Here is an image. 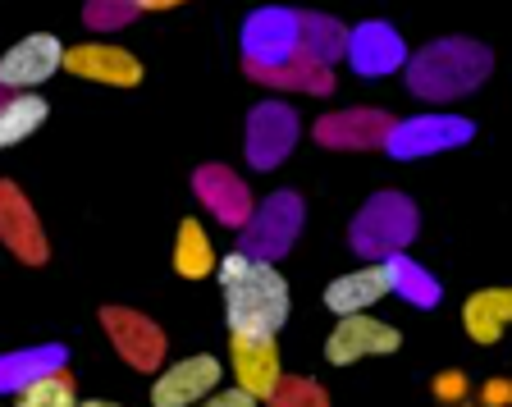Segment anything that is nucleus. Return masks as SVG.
Instances as JSON below:
<instances>
[{
    "label": "nucleus",
    "instance_id": "obj_1",
    "mask_svg": "<svg viewBox=\"0 0 512 407\" xmlns=\"http://www.w3.org/2000/svg\"><path fill=\"white\" fill-rule=\"evenodd\" d=\"M220 293L229 334H279L288 321V279L275 261H256L247 252H229L220 261Z\"/></svg>",
    "mask_w": 512,
    "mask_h": 407
},
{
    "label": "nucleus",
    "instance_id": "obj_2",
    "mask_svg": "<svg viewBox=\"0 0 512 407\" xmlns=\"http://www.w3.org/2000/svg\"><path fill=\"white\" fill-rule=\"evenodd\" d=\"M490 69L494 60L485 46L467 42V37H444V42H430L416 55H407V87L421 101H458L471 87L485 83Z\"/></svg>",
    "mask_w": 512,
    "mask_h": 407
},
{
    "label": "nucleus",
    "instance_id": "obj_3",
    "mask_svg": "<svg viewBox=\"0 0 512 407\" xmlns=\"http://www.w3.org/2000/svg\"><path fill=\"white\" fill-rule=\"evenodd\" d=\"M352 252H362L366 261H389L398 252H407V243L416 238V206L403 193H375L371 202L357 211L348 229Z\"/></svg>",
    "mask_w": 512,
    "mask_h": 407
},
{
    "label": "nucleus",
    "instance_id": "obj_4",
    "mask_svg": "<svg viewBox=\"0 0 512 407\" xmlns=\"http://www.w3.org/2000/svg\"><path fill=\"white\" fill-rule=\"evenodd\" d=\"M302 197L298 193H270L266 202L252 211V220L243 225V238H238V252L256 261H275L284 257L288 247L298 243L302 234Z\"/></svg>",
    "mask_w": 512,
    "mask_h": 407
},
{
    "label": "nucleus",
    "instance_id": "obj_5",
    "mask_svg": "<svg viewBox=\"0 0 512 407\" xmlns=\"http://www.w3.org/2000/svg\"><path fill=\"white\" fill-rule=\"evenodd\" d=\"M101 325H106L115 353L124 357L133 371H156L165 362V330L156 321H147L133 307H101Z\"/></svg>",
    "mask_w": 512,
    "mask_h": 407
},
{
    "label": "nucleus",
    "instance_id": "obj_6",
    "mask_svg": "<svg viewBox=\"0 0 512 407\" xmlns=\"http://www.w3.org/2000/svg\"><path fill=\"white\" fill-rule=\"evenodd\" d=\"M60 69H64L60 37L32 33L0 55V87H10V92H37V87L51 74H60Z\"/></svg>",
    "mask_w": 512,
    "mask_h": 407
},
{
    "label": "nucleus",
    "instance_id": "obj_7",
    "mask_svg": "<svg viewBox=\"0 0 512 407\" xmlns=\"http://www.w3.org/2000/svg\"><path fill=\"white\" fill-rule=\"evenodd\" d=\"M243 55L247 65H284L298 55V14L279 10V5H266V10L247 14L243 23Z\"/></svg>",
    "mask_w": 512,
    "mask_h": 407
},
{
    "label": "nucleus",
    "instance_id": "obj_8",
    "mask_svg": "<svg viewBox=\"0 0 512 407\" xmlns=\"http://www.w3.org/2000/svg\"><path fill=\"white\" fill-rule=\"evenodd\" d=\"M0 243L10 247L23 266H42L51 257L42 220H37L28 197L19 193V183H10V179H0Z\"/></svg>",
    "mask_w": 512,
    "mask_h": 407
},
{
    "label": "nucleus",
    "instance_id": "obj_9",
    "mask_svg": "<svg viewBox=\"0 0 512 407\" xmlns=\"http://www.w3.org/2000/svg\"><path fill=\"white\" fill-rule=\"evenodd\" d=\"M471 133L476 129H471V119H462V115H416V119L394 124V133H389L384 147L394 151L398 161H412V156H435V151L462 147Z\"/></svg>",
    "mask_w": 512,
    "mask_h": 407
},
{
    "label": "nucleus",
    "instance_id": "obj_10",
    "mask_svg": "<svg viewBox=\"0 0 512 407\" xmlns=\"http://www.w3.org/2000/svg\"><path fill=\"white\" fill-rule=\"evenodd\" d=\"M298 142V115L284 101H261L247 115V161L252 170H275Z\"/></svg>",
    "mask_w": 512,
    "mask_h": 407
},
{
    "label": "nucleus",
    "instance_id": "obj_11",
    "mask_svg": "<svg viewBox=\"0 0 512 407\" xmlns=\"http://www.w3.org/2000/svg\"><path fill=\"white\" fill-rule=\"evenodd\" d=\"M224 380L220 371V357L211 353H197V357H183V362L165 366L151 385V407H192L202 403L206 394H215Z\"/></svg>",
    "mask_w": 512,
    "mask_h": 407
},
{
    "label": "nucleus",
    "instance_id": "obj_12",
    "mask_svg": "<svg viewBox=\"0 0 512 407\" xmlns=\"http://www.w3.org/2000/svg\"><path fill=\"white\" fill-rule=\"evenodd\" d=\"M229 366L243 394H252L256 403H266L279 385V343L275 334H229Z\"/></svg>",
    "mask_w": 512,
    "mask_h": 407
},
{
    "label": "nucleus",
    "instance_id": "obj_13",
    "mask_svg": "<svg viewBox=\"0 0 512 407\" xmlns=\"http://www.w3.org/2000/svg\"><path fill=\"white\" fill-rule=\"evenodd\" d=\"M398 343H403V334H398L394 325H384L362 311V316H339V325H334L330 339H325V357H330L334 366H352V362H362V357L398 353Z\"/></svg>",
    "mask_w": 512,
    "mask_h": 407
},
{
    "label": "nucleus",
    "instance_id": "obj_14",
    "mask_svg": "<svg viewBox=\"0 0 512 407\" xmlns=\"http://www.w3.org/2000/svg\"><path fill=\"white\" fill-rule=\"evenodd\" d=\"M64 69L87 78V83H106V87H138L142 83V60L110 42H87V46L64 51Z\"/></svg>",
    "mask_w": 512,
    "mask_h": 407
},
{
    "label": "nucleus",
    "instance_id": "obj_15",
    "mask_svg": "<svg viewBox=\"0 0 512 407\" xmlns=\"http://www.w3.org/2000/svg\"><path fill=\"white\" fill-rule=\"evenodd\" d=\"M192 188H197L202 206L215 215V220H220V225L243 229L247 220H252V211H256L252 193H247V183L238 179L234 170H224V165H202V170H197V179H192Z\"/></svg>",
    "mask_w": 512,
    "mask_h": 407
},
{
    "label": "nucleus",
    "instance_id": "obj_16",
    "mask_svg": "<svg viewBox=\"0 0 512 407\" xmlns=\"http://www.w3.org/2000/svg\"><path fill=\"white\" fill-rule=\"evenodd\" d=\"M384 293H394L389 261H366V266L330 279V289H325V307H330L334 316H362V311L375 307Z\"/></svg>",
    "mask_w": 512,
    "mask_h": 407
},
{
    "label": "nucleus",
    "instance_id": "obj_17",
    "mask_svg": "<svg viewBox=\"0 0 512 407\" xmlns=\"http://www.w3.org/2000/svg\"><path fill=\"white\" fill-rule=\"evenodd\" d=\"M352 69L366 78H380V74H394V69L407 65V46L403 37L389 28V23H362V28H352L348 33V51Z\"/></svg>",
    "mask_w": 512,
    "mask_h": 407
},
{
    "label": "nucleus",
    "instance_id": "obj_18",
    "mask_svg": "<svg viewBox=\"0 0 512 407\" xmlns=\"http://www.w3.org/2000/svg\"><path fill=\"white\" fill-rule=\"evenodd\" d=\"M389 133H394V119L380 115V110H343V115H325L316 124L320 147H343V151L384 147Z\"/></svg>",
    "mask_w": 512,
    "mask_h": 407
},
{
    "label": "nucleus",
    "instance_id": "obj_19",
    "mask_svg": "<svg viewBox=\"0 0 512 407\" xmlns=\"http://www.w3.org/2000/svg\"><path fill=\"white\" fill-rule=\"evenodd\" d=\"M512 325V289H480L462 302V330L476 343H499Z\"/></svg>",
    "mask_w": 512,
    "mask_h": 407
},
{
    "label": "nucleus",
    "instance_id": "obj_20",
    "mask_svg": "<svg viewBox=\"0 0 512 407\" xmlns=\"http://www.w3.org/2000/svg\"><path fill=\"white\" fill-rule=\"evenodd\" d=\"M64 348L60 343H42V348H19V353H0V394H19L32 380L60 371Z\"/></svg>",
    "mask_w": 512,
    "mask_h": 407
},
{
    "label": "nucleus",
    "instance_id": "obj_21",
    "mask_svg": "<svg viewBox=\"0 0 512 407\" xmlns=\"http://www.w3.org/2000/svg\"><path fill=\"white\" fill-rule=\"evenodd\" d=\"M247 74L256 78V83H266V87H293V92H330L334 87V74L325 65H316V60H307V55H293V60H284V65H243Z\"/></svg>",
    "mask_w": 512,
    "mask_h": 407
},
{
    "label": "nucleus",
    "instance_id": "obj_22",
    "mask_svg": "<svg viewBox=\"0 0 512 407\" xmlns=\"http://www.w3.org/2000/svg\"><path fill=\"white\" fill-rule=\"evenodd\" d=\"M298 51L330 69L348 51V28L339 19H325V14H298Z\"/></svg>",
    "mask_w": 512,
    "mask_h": 407
},
{
    "label": "nucleus",
    "instance_id": "obj_23",
    "mask_svg": "<svg viewBox=\"0 0 512 407\" xmlns=\"http://www.w3.org/2000/svg\"><path fill=\"white\" fill-rule=\"evenodd\" d=\"M46 115H51L46 97H32V92L5 97L0 101V147H19L23 138H32L46 124Z\"/></svg>",
    "mask_w": 512,
    "mask_h": 407
},
{
    "label": "nucleus",
    "instance_id": "obj_24",
    "mask_svg": "<svg viewBox=\"0 0 512 407\" xmlns=\"http://www.w3.org/2000/svg\"><path fill=\"white\" fill-rule=\"evenodd\" d=\"M174 270L183 279H206L215 270V247L206 238L202 220H183L179 234H174Z\"/></svg>",
    "mask_w": 512,
    "mask_h": 407
},
{
    "label": "nucleus",
    "instance_id": "obj_25",
    "mask_svg": "<svg viewBox=\"0 0 512 407\" xmlns=\"http://www.w3.org/2000/svg\"><path fill=\"white\" fill-rule=\"evenodd\" d=\"M14 398H19V407H78V385H74V375L60 366V371L32 380L28 389H19Z\"/></svg>",
    "mask_w": 512,
    "mask_h": 407
},
{
    "label": "nucleus",
    "instance_id": "obj_26",
    "mask_svg": "<svg viewBox=\"0 0 512 407\" xmlns=\"http://www.w3.org/2000/svg\"><path fill=\"white\" fill-rule=\"evenodd\" d=\"M389 279H394V293H403V298L416 302V307H435L439 302V279H430L426 270L416 266V261H407L403 252L389 257Z\"/></svg>",
    "mask_w": 512,
    "mask_h": 407
},
{
    "label": "nucleus",
    "instance_id": "obj_27",
    "mask_svg": "<svg viewBox=\"0 0 512 407\" xmlns=\"http://www.w3.org/2000/svg\"><path fill=\"white\" fill-rule=\"evenodd\" d=\"M266 403L270 407H330V394L316 380H307V375H279L275 394Z\"/></svg>",
    "mask_w": 512,
    "mask_h": 407
},
{
    "label": "nucleus",
    "instance_id": "obj_28",
    "mask_svg": "<svg viewBox=\"0 0 512 407\" xmlns=\"http://www.w3.org/2000/svg\"><path fill=\"white\" fill-rule=\"evenodd\" d=\"M133 14H138L133 0H87L83 19H87V28H124Z\"/></svg>",
    "mask_w": 512,
    "mask_h": 407
},
{
    "label": "nucleus",
    "instance_id": "obj_29",
    "mask_svg": "<svg viewBox=\"0 0 512 407\" xmlns=\"http://www.w3.org/2000/svg\"><path fill=\"white\" fill-rule=\"evenodd\" d=\"M192 407H256L252 394H243V389H215V394H206L202 403H192Z\"/></svg>",
    "mask_w": 512,
    "mask_h": 407
},
{
    "label": "nucleus",
    "instance_id": "obj_30",
    "mask_svg": "<svg viewBox=\"0 0 512 407\" xmlns=\"http://www.w3.org/2000/svg\"><path fill=\"white\" fill-rule=\"evenodd\" d=\"M462 385H467V380H462L458 371H448V375H439V380H435V394H444L448 403H458V398H462Z\"/></svg>",
    "mask_w": 512,
    "mask_h": 407
},
{
    "label": "nucleus",
    "instance_id": "obj_31",
    "mask_svg": "<svg viewBox=\"0 0 512 407\" xmlns=\"http://www.w3.org/2000/svg\"><path fill=\"white\" fill-rule=\"evenodd\" d=\"M485 403L490 407L512 403V380H490V385H485Z\"/></svg>",
    "mask_w": 512,
    "mask_h": 407
},
{
    "label": "nucleus",
    "instance_id": "obj_32",
    "mask_svg": "<svg viewBox=\"0 0 512 407\" xmlns=\"http://www.w3.org/2000/svg\"><path fill=\"white\" fill-rule=\"evenodd\" d=\"M138 10H174V5H183V0H133Z\"/></svg>",
    "mask_w": 512,
    "mask_h": 407
},
{
    "label": "nucleus",
    "instance_id": "obj_33",
    "mask_svg": "<svg viewBox=\"0 0 512 407\" xmlns=\"http://www.w3.org/2000/svg\"><path fill=\"white\" fill-rule=\"evenodd\" d=\"M78 407H119V403H106V398H87V403H78Z\"/></svg>",
    "mask_w": 512,
    "mask_h": 407
},
{
    "label": "nucleus",
    "instance_id": "obj_34",
    "mask_svg": "<svg viewBox=\"0 0 512 407\" xmlns=\"http://www.w3.org/2000/svg\"><path fill=\"white\" fill-rule=\"evenodd\" d=\"M0 92H5V87H0Z\"/></svg>",
    "mask_w": 512,
    "mask_h": 407
}]
</instances>
